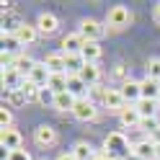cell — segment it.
Segmentation results:
<instances>
[{"mask_svg":"<svg viewBox=\"0 0 160 160\" xmlns=\"http://www.w3.org/2000/svg\"><path fill=\"white\" fill-rule=\"evenodd\" d=\"M158 127H160V122H158V116H152V119H142V122H139V127H137V129H139V132H145V134L150 137V134H152V132H155Z\"/></svg>","mask_w":160,"mask_h":160,"instance_id":"33","label":"cell"},{"mask_svg":"<svg viewBox=\"0 0 160 160\" xmlns=\"http://www.w3.org/2000/svg\"><path fill=\"white\" fill-rule=\"evenodd\" d=\"M80 54H83V59H85V62H91V65H98V59H101V44H98V42H85V47H83V52H80Z\"/></svg>","mask_w":160,"mask_h":160,"instance_id":"22","label":"cell"},{"mask_svg":"<svg viewBox=\"0 0 160 160\" xmlns=\"http://www.w3.org/2000/svg\"><path fill=\"white\" fill-rule=\"evenodd\" d=\"M108 28L101 23V21H96V18H83L78 26V34L85 39V42H101V39L106 36Z\"/></svg>","mask_w":160,"mask_h":160,"instance_id":"3","label":"cell"},{"mask_svg":"<svg viewBox=\"0 0 160 160\" xmlns=\"http://www.w3.org/2000/svg\"><path fill=\"white\" fill-rule=\"evenodd\" d=\"M83 47H85V39L80 36L78 31L62 36V54H80V52H83Z\"/></svg>","mask_w":160,"mask_h":160,"instance_id":"12","label":"cell"},{"mask_svg":"<svg viewBox=\"0 0 160 160\" xmlns=\"http://www.w3.org/2000/svg\"><path fill=\"white\" fill-rule=\"evenodd\" d=\"M127 152H132V145L124 132H108L103 139V155L111 160H124Z\"/></svg>","mask_w":160,"mask_h":160,"instance_id":"1","label":"cell"},{"mask_svg":"<svg viewBox=\"0 0 160 160\" xmlns=\"http://www.w3.org/2000/svg\"><path fill=\"white\" fill-rule=\"evenodd\" d=\"M23 83H26V78L18 75L13 67H5L3 70V88H5V91H18Z\"/></svg>","mask_w":160,"mask_h":160,"instance_id":"13","label":"cell"},{"mask_svg":"<svg viewBox=\"0 0 160 160\" xmlns=\"http://www.w3.org/2000/svg\"><path fill=\"white\" fill-rule=\"evenodd\" d=\"M158 106H160V98H158Z\"/></svg>","mask_w":160,"mask_h":160,"instance_id":"42","label":"cell"},{"mask_svg":"<svg viewBox=\"0 0 160 160\" xmlns=\"http://www.w3.org/2000/svg\"><path fill=\"white\" fill-rule=\"evenodd\" d=\"M16 36H18V42H21L23 47H28V44H34V42H36L39 31H36V26H31V23H23V26L16 31Z\"/></svg>","mask_w":160,"mask_h":160,"instance_id":"23","label":"cell"},{"mask_svg":"<svg viewBox=\"0 0 160 160\" xmlns=\"http://www.w3.org/2000/svg\"><path fill=\"white\" fill-rule=\"evenodd\" d=\"M129 155L134 160H155V145L150 142V137H145V139H139V142L132 145V152Z\"/></svg>","mask_w":160,"mask_h":160,"instance_id":"9","label":"cell"},{"mask_svg":"<svg viewBox=\"0 0 160 160\" xmlns=\"http://www.w3.org/2000/svg\"><path fill=\"white\" fill-rule=\"evenodd\" d=\"M65 65H67V75H80V70L85 67L83 54H65Z\"/></svg>","mask_w":160,"mask_h":160,"instance_id":"27","label":"cell"},{"mask_svg":"<svg viewBox=\"0 0 160 160\" xmlns=\"http://www.w3.org/2000/svg\"><path fill=\"white\" fill-rule=\"evenodd\" d=\"M5 160H31V155H28V150H13V152H8Z\"/></svg>","mask_w":160,"mask_h":160,"instance_id":"36","label":"cell"},{"mask_svg":"<svg viewBox=\"0 0 160 160\" xmlns=\"http://www.w3.org/2000/svg\"><path fill=\"white\" fill-rule=\"evenodd\" d=\"M106 93H108V88H103L101 83H98V85H93L91 91H88V98H91L93 103H101V106H103V98H106Z\"/></svg>","mask_w":160,"mask_h":160,"instance_id":"31","label":"cell"},{"mask_svg":"<svg viewBox=\"0 0 160 160\" xmlns=\"http://www.w3.org/2000/svg\"><path fill=\"white\" fill-rule=\"evenodd\" d=\"M147 78H150V80H158V83H160V57L147 59Z\"/></svg>","mask_w":160,"mask_h":160,"instance_id":"32","label":"cell"},{"mask_svg":"<svg viewBox=\"0 0 160 160\" xmlns=\"http://www.w3.org/2000/svg\"><path fill=\"white\" fill-rule=\"evenodd\" d=\"M13 127V111L11 106H3L0 108V129H11Z\"/></svg>","mask_w":160,"mask_h":160,"instance_id":"34","label":"cell"},{"mask_svg":"<svg viewBox=\"0 0 160 160\" xmlns=\"http://www.w3.org/2000/svg\"><path fill=\"white\" fill-rule=\"evenodd\" d=\"M75 101H78V98H75L72 93H67V91H65V93H57V96H54V103H52V106L57 108V111H70V114H72Z\"/></svg>","mask_w":160,"mask_h":160,"instance_id":"20","label":"cell"},{"mask_svg":"<svg viewBox=\"0 0 160 160\" xmlns=\"http://www.w3.org/2000/svg\"><path fill=\"white\" fill-rule=\"evenodd\" d=\"M132 11H129L127 5H114L108 8L106 13V28L108 31H124V28H129V23H132Z\"/></svg>","mask_w":160,"mask_h":160,"instance_id":"2","label":"cell"},{"mask_svg":"<svg viewBox=\"0 0 160 160\" xmlns=\"http://www.w3.org/2000/svg\"><path fill=\"white\" fill-rule=\"evenodd\" d=\"M134 106H137V111H139V116H142V119H152V116H158V111H160L158 101H147V98L137 101Z\"/></svg>","mask_w":160,"mask_h":160,"instance_id":"25","label":"cell"},{"mask_svg":"<svg viewBox=\"0 0 160 160\" xmlns=\"http://www.w3.org/2000/svg\"><path fill=\"white\" fill-rule=\"evenodd\" d=\"M72 116L78 122H93L98 116V103H93L91 98H78L75 108H72Z\"/></svg>","mask_w":160,"mask_h":160,"instance_id":"4","label":"cell"},{"mask_svg":"<svg viewBox=\"0 0 160 160\" xmlns=\"http://www.w3.org/2000/svg\"><path fill=\"white\" fill-rule=\"evenodd\" d=\"M21 26H23V21H21L16 13H11V11L3 13V34H16Z\"/></svg>","mask_w":160,"mask_h":160,"instance_id":"28","label":"cell"},{"mask_svg":"<svg viewBox=\"0 0 160 160\" xmlns=\"http://www.w3.org/2000/svg\"><path fill=\"white\" fill-rule=\"evenodd\" d=\"M34 65H36V59H31V57H28V54H18L16 59H13V70H16V72L18 75H23V78H28V72H31V70H34Z\"/></svg>","mask_w":160,"mask_h":160,"instance_id":"17","label":"cell"},{"mask_svg":"<svg viewBox=\"0 0 160 160\" xmlns=\"http://www.w3.org/2000/svg\"><path fill=\"white\" fill-rule=\"evenodd\" d=\"M21 91H23V96H26V101H28V103H34V101H39V93H42V88H36L34 83H28V80H26V83L21 85Z\"/></svg>","mask_w":160,"mask_h":160,"instance_id":"30","label":"cell"},{"mask_svg":"<svg viewBox=\"0 0 160 160\" xmlns=\"http://www.w3.org/2000/svg\"><path fill=\"white\" fill-rule=\"evenodd\" d=\"M70 152L75 155V160H96V158H98L91 142H75V147L70 150Z\"/></svg>","mask_w":160,"mask_h":160,"instance_id":"18","label":"cell"},{"mask_svg":"<svg viewBox=\"0 0 160 160\" xmlns=\"http://www.w3.org/2000/svg\"><path fill=\"white\" fill-rule=\"evenodd\" d=\"M127 106H129V103L124 101L122 91H119V88H108V93H106V98H103V108H106V111H111V114H122Z\"/></svg>","mask_w":160,"mask_h":160,"instance_id":"6","label":"cell"},{"mask_svg":"<svg viewBox=\"0 0 160 160\" xmlns=\"http://www.w3.org/2000/svg\"><path fill=\"white\" fill-rule=\"evenodd\" d=\"M80 78H83V83H85L88 88H93V85L101 83V67H98V65H91V62H85V67L80 70Z\"/></svg>","mask_w":160,"mask_h":160,"instance_id":"14","label":"cell"},{"mask_svg":"<svg viewBox=\"0 0 160 160\" xmlns=\"http://www.w3.org/2000/svg\"><path fill=\"white\" fill-rule=\"evenodd\" d=\"M44 65L49 67V72H67V65H65V54L57 52V54H47L44 57Z\"/></svg>","mask_w":160,"mask_h":160,"instance_id":"19","label":"cell"},{"mask_svg":"<svg viewBox=\"0 0 160 160\" xmlns=\"http://www.w3.org/2000/svg\"><path fill=\"white\" fill-rule=\"evenodd\" d=\"M111 78H114V80H119V83L124 85L127 80H129V75H127V67H124V65H116V67H114V72H111Z\"/></svg>","mask_w":160,"mask_h":160,"instance_id":"35","label":"cell"},{"mask_svg":"<svg viewBox=\"0 0 160 160\" xmlns=\"http://www.w3.org/2000/svg\"><path fill=\"white\" fill-rule=\"evenodd\" d=\"M96 160H111V158H106V155H98V158H96Z\"/></svg>","mask_w":160,"mask_h":160,"instance_id":"41","label":"cell"},{"mask_svg":"<svg viewBox=\"0 0 160 160\" xmlns=\"http://www.w3.org/2000/svg\"><path fill=\"white\" fill-rule=\"evenodd\" d=\"M155 160H160V145L155 147Z\"/></svg>","mask_w":160,"mask_h":160,"instance_id":"40","label":"cell"},{"mask_svg":"<svg viewBox=\"0 0 160 160\" xmlns=\"http://www.w3.org/2000/svg\"><path fill=\"white\" fill-rule=\"evenodd\" d=\"M67 78H70L67 72H54L52 78H49V85H47V88H49L54 96H57V93H65V91H67Z\"/></svg>","mask_w":160,"mask_h":160,"instance_id":"26","label":"cell"},{"mask_svg":"<svg viewBox=\"0 0 160 160\" xmlns=\"http://www.w3.org/2000/svg\"><path fill=\"white\" fill-rule=\"evenodd\" d=\"M34 142H36L39 147H52V145H57V129H54V127H49V124L36 127V132H34Z\"/></svg>","mask_w":160,"mask_h":160,"instance_id":"8","label":"cell"},{"mask_svg":"<svg viewBox=\"0 0 160 160\" xmlns=\"http://www.w3.org/2000/svg\"><path fill=\"white\" fill-rule=\"evenodd\" d=\"M49 78H52V72H49V67L44 65V62H36L34 65V70L28 72V83H34L36 88H47L49 85Z\"/></svg>","mask_w":160,"mask_h":160,"instance_id":"10","label":"cell"},{"mask_svg":"<svg viewBox=\"0 0 160 160\" xmlns=\"http://www.w3.org/2000/svg\"><path fill=\"white\" fill-rule=\"evenodd\" d=\"M119 91H122L124 101H127L129 106H134L137 101H142V85H139L137 80H127L124 85H119Z\"/></svg>","mask_w":160,"mask_h":160,"instance_id":"11","label":"cell"},{"mask_svg":"<svg viewBox=\"0 0 160 160\" xmlns=\"http://www.w3.org/2000/svg\"><path fill=\"white\" fill-rule=\"evenodd\" d=\"M139 85H142V98H147V101H158L160 98V83L158 80L145 78V80H139Z\"/></svg>","mask_w":160,"mask_h":160,"instance_id":"21","label":"cell"},{"mask_svg":"<svg viewBox=\"0 0 160 160\" xmlns=\"http://www.w3.org/2000/svg\"><path fill=\"white\" fill-rule=\"evenodd\" d=\"M119 122H122L124 127H129V129H137V127H139V122H142V116H139L137 106H127L124 111L119 114Z\"/></svg>","mask_w":160,"mask_h":160,"instance_id":"16","label":"cell"},{"mask_svg":"<svg viewBox=\"0 0 160 160\" xmlns=\"http://www.w3.org/2000/svg\"><path fill=\"white\" fill-rule=\"evenodd\" d=\"M57 160H75V155H72V152H62Z\"/></svg>","mask_w":160,"mask_h":160,"instance_id":"39","label":"cell"},{"mask_svg":"<svg viewBox=\"0 0 160 160\" xmlns=\"http://www.w3.org/2000/svg\"><path fill=\"white\" fill-rule=\"evenodd\" d=\"M21 42H18V36L16 34H3V52L5 54H13V57H18V54H23L21 52Z\"/></svg>","mask_w":160,"mask_h":160,"instance_id":"24","label":"cell"},{"mask_svg":"<svg viewBox=\"0 0 160 160\" xmlns=\"http://www.w3.org/2000/svg\"><path fill=\"white\" fill-rule=\"evenodd\" d=\"M0 145H3V150H8V152L23 150V137H21V132H18L16 127L3 129V132H0Z\"/></svg>","mask_w":160,"mask_h":160,"instance_id":"5","label":"cell"},{"mask_svg":"<svg viewBox=\"0 0 160 160\" xmlns=\"http://www.w3.org/2000/svg\"><path fill=\"white\" fill-rule=\"evenodd\" d=\"M34 26H36V31L42 36H52V34H57V28H59V18L52 16V13H42L36 18Z\"/></svg>","mask_w":160,"mask_h":160,"instance_id":"7","label":"cell"},{"mask_svg":"<svg viewBox=\"0 0 160 160\" xmlns=\"http://www.w3.org/2000/svg\"><path fill=\"white\" fill-rule=\"evenodd\" d=\"M88 91H91V88L83 83L80 75H70L67 78V93H72L75 98H88Z\"/></svg>","mask_w":160,"mask_h":160,"instance_id":"15","label":"cell"},{"mask_svg":"<svg viewBox=\"0 0 160 160\" xmlns=\"http://www.w3.org/2000/svg\"><path fill=\"white\" fill-rule=\"evenodd\" d=\"M150 142H152V145H155V147H158V145H160V127H158V129H155V132H152V134H150Z\"/></svg>","mask_w":160,"mask_h":160,"instance_id":"37","label":"cell"},{"mask_svg":"<svg viewBox=\"0 0 160 160\" xmlns=\"http://www.w3.org/2000/svg\"><path fill=\"white\" fill-rule=\"evenodd\" d=\"M5 98H8L5 106H11V108H18V106H26V103H28L21 88H18V91H5Z\"/></svg>","mask_w":160,"mask_h":160,"instance_id":"29","label":"cell"},{"mask_svg":"<svg viewBox=\"0 0 160 160\" xmlns=\"http://www.w3.org/2000/svg\"><path fill=\"white\" fill-rule=\"evenodd\" d=\"M152 21H155V23L160 26V3H158V5L152 8Z\"/></svg>","mask_w":160,"mask_h":160,"instance_id":"38","label":"cell"}]
</instances>
